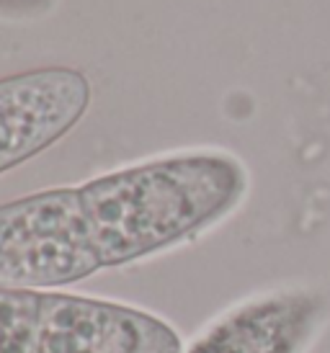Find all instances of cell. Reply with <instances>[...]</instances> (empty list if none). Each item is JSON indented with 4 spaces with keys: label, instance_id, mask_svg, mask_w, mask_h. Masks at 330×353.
Segmentation results:
<instances>
[{
    "label": "cell",
    "instance_id": "6da1fadb",
    "mask_svg": "<svg viewBox=\"0 0 330 353\" xmlns=\"http://www.w3.org/2000/svg\"><path fill=\"white\" fill-rule=\"evenodd\" d=\"M245 191L243 163L204 150L98 176L80 186V199L101 268H119L217 225Z\"/></svg>",
    "mask_w": 330,
    "mask_h": 353
},
{
    "label": "cell",
    "instance_id": "7a4b0ae2",
    "mask_svg": "<svg viewBox=\"0 0 330 353\" xmlns=\"http://www.w3.org/2000/svg\"><path fill=\"white\" fill-rule=\"evenodd\" d=\"M171 323L129 304L0 286V353H184Z\"/></svg>",
    "mask_w": 330,
    "mask_h": 353
},
{
    "label": "cell",
    "instance_id": "3957f363",
    "mask_svg": "<svg viewBox=\"0 0 330 353\" xmlns=\"http://www.w3.org/2000/svg\"><path fill=\"white\" fill-rule=\"evenodd\" d=\"M104 271L80 186L49 188L0 206V286L57 292Z\"/></svg>",
    "mask_w": 330,
    "mask_h": 353
},
{
    "label": "cell",
    "instance_id": "277c9868",
    "mask_svg": "<svg viewBox=\"0 0 330 353\" xmlns=\"http://www.w3.org/2000/svg\"><path fill=\"white\" fill-rule=\"evenodd\" d=\"M330 320V294L282 286L230 307L184 353H304Z\"/></svg>",
    "mask_w": 330,
    "mask_h": 353
},
{
    "label": "cell",
    "instance_id": "5b68a950",
    "mask_svg": "<svg viewBox=\"0 0 330 353\" xmlns=\"http://www.w3.org/2000/svg\"><path fill=\"white\" fill-rule=\"evenodd\" d=\"M90 103L80 70L41 68L0 78V173L62 139Z\"/></svg>",
    "mask_w": 330,
    "mask_h": 353
},
{
    "label": "cell",
    "instance_id": "8992f818",
    "mask_svg": "<svg viewBox=\"0 0 330 353\" xmlns=\"http://www.w3.org/2000/svg\"><path fill=\"white\" fill-rule=\"evenodd\" d=\"M47 0H0V8H13V10H29L41 8Z\"/></svg>",
    "mask_w": 330,
    "mask_h": 353
}]
</instances>
